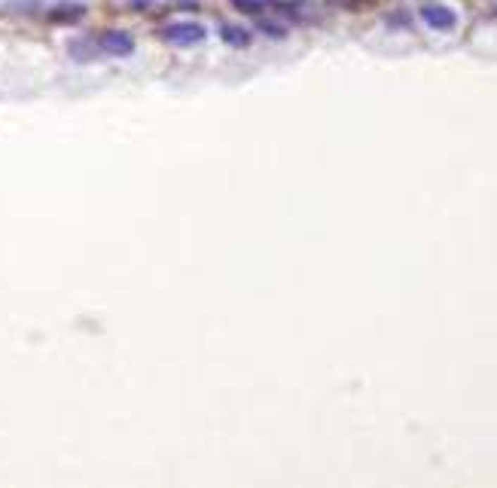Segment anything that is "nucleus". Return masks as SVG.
Returning a JSON list of instances; mask_svg holds the SVG:
<instances>
[{
  "mask_svg": "<svg viewBox=\"0 0 497 488\" xmlns=\"http://www.w3.org/2000/svg\"><path fill=\"white\" fill-rule=\"evenodd\" d=\"M95 43L101 55H113V58H128L134 52V37L128 31H119V27H110V31L98 34Z\"/></svg>",
  "mask_w": 497,
  "mask_h": 488,
  "instance_id": "nucleus-2",
  "label": "nucleus"
},
{
  "mask_svg": "<svg viewBox=\"0 0 497 488\" xmlns=\"http://www.w3.org/2000/svg\"><path fill=\"white\" fill-rule=\"evenodd\" d=\"M421 18H424V25L434 27V31H452L458 25V13L446 4H424L421 6Z\"/></svg>",
  "mask_w": 497,
  "mask_h": 488,
  "instance_id": "nucleus-3",
  "label": "nucleus"
},
{
  "mask_svg": "<svg viewBox=\"0 0 497 488\" xmlns=\"http://www.w3.org/2000/svg\"><path fill=\"white\" fill-rule=\"evenodd\" d=\"M256 27H260L263 34H269V37H284V34H287V27L278 25V22H272V18H260Z\"/></svg>",
  "mask_w": 497,
  "mask_h": 488,
  "instance_id": "nucleus-7",
  "label": "nucleus"
},
{
  "mask_svg": "<svg viewBox=\"0 0 497 488\" xmlns=\"http://www.w3.org/2000/svg\"><path fill=\"white\" fill-rule=\"evenodd\" d=\"M86 15V6L82 4H58L49 13V22L55 25H70V22H80V18Z\"/></svg>",
  "mask_w": 497,
  "mask_h": 488,
  "instance_id": "nucleus-5",
  "label": "nucleus"
},
{
  "mask_svg": "<svg viewBox=\"0 0 497 488\" xmlns=\"http://www.w3.org/2000/svg\"><path fill=\"white\" fill-rule=\"evenodd\" d=\"M159 37L165 43H171V46H196V43H201L208 37V31H205V25H199V22H168L159 31Z\"/></svg>",
  "mask_w": 497,
  "mask_h": 488,
  "instance_id": "nucleus-1",
  "label": "nucleus"
},
{
  "mask_svg": "<svg viewBox=\"0 0 497 488\" xmlns=\"http://www.w3.org/2000/svg\"><path fill=\"white\" fill-rule=\"evenodd\" d=\"M220 37H223L226 46H232V49H247L251 46V31L241 25H220Z\"/></svg>",
  "mask_w": 497,
  "mask_h": 488,
  "instance_id": "nucleus-4",
  "label": "nucleus"
},
{
  "mask_svg": "<svg viewBox=\"0 0 497 488\" xmlns=\"http://www.w3.org/2000/svg\"><path fill=\"white\" fill-rule=\"evenodd\" d=\"M232 6L241 9V13H247V15H260L272 6V0H232Z\"/></svg>",
  "mask_w": 497,
  "mask_h": 488,
  "instance_id": "nucleus-6",
  "label": "nucleus"
}]
</instances>
